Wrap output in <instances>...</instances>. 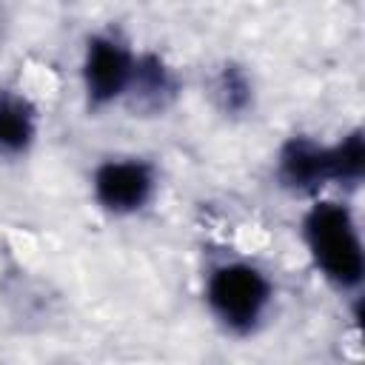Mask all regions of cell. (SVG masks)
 Listing matches in <instances>:
<instances>
[{"label":"cell","mask_w":365,"mask_h":365,"mask_svg":"<svg viewBox=\"0 0 365 365\" xmlns=\"http://www.w3.org/2000/svg\"><path fill=\"white\" fill-rule=\"evenodd\" d=\"M302 242L314 268L339 291H354L362 285L365 251L354 220V211L342 202L322 200L302 217Z\"/></svg>","instance_id":"6da1fadb"},{"label":"cell","mask_w":365,"mask_h":365,"mask_svg":"<svg viewBox=\"0 0 365 365\" xmlns=\"http://www.w3.org/2000/svg\"><path fill=\"white\" fill-rule=\"evenodd\" d=\"M271 302L274 285L254 262L225 259L217 262L205 277V305L228 334H254L268 317Z\"/></svg>","instance_id":"7a4b0ae2"},{"label":"cell","mask_w":365,"mask_h":365,"mask_svg":"<svg viewBox=\"0 0 365 365\" xmlns=\"http://www.w3.org/2000/svg\"><path fill=\"white\" fill-rule=\"evenodd\" d=\"M134 60L137 54L131 51V46L111 31H97L86 40L80 80L91 108H106L125 97Z\"/></svg>","instance_id":"3957f363"},{"label":"cell","mask_w":365,"mask_h":365,"mask_svg":"<svg viewBox=\"0 0 365 365\" xmlns=\"http://www.w3.org/2000/svg\"><path fill=\"white\" fill-rule=\"evenodd\" d=\"M97 205L114 217L143 211L157 194V171L143 157H108L91 174Z\"/></svg>","instance_id":"277c9868"},{"label":"cell","mask_w":365,"mask_h":365,"mask_svg":"<svg viewBox=\"0 0 365 365\" xmlns=\"http://www.w3.org/2000/svg\"><path fill=\"white\" fill-rule=\"evenodd\" d=\"M277 180L294 194H314L331 182V148L305 134H294L277 154Z\"/></svg>","instance_id":"5b68a950"},{"label":"cell","mask_w":365,"mask_h":365,"mask_svg":"<svg viewBox=\"0 0 365 365\" xmlns=\"http://www.w3.org/2000/svg\"><path fill=\"white\" fill-rule=\"evenodd\" d=\"M180 94V80L174 68L160 54H137L125 103L143 114H163Z\"/></svg>","instance_id":"8992f818"},{"label":"cell","mask_w":365,"mask_h":365,"mask_svg":"<svg viewBox=\"0 0 365 365\" xmlns=\"http://www.w3.org/2000/svg\"><path fill=\"white\" fill-rule=\"evenodd\" d=\"M37 140V108L20 91H0V157H23Z\"/></svg>","instance_id":"52a82bcc"},{"label":"cell","mask_w":365,"mask_h":365,"mask_svg":"<svg viewBox=\"0 0 365 365\" xmlns=\"http://www.w3.org/2000/svg\"><path fill=\"white\" fill-rule=\"evenodd\" d=\"M214 100H217L222 114L242 117L254 106V80H251V74L237 63H225L214 77Z\"/></svg>","instance_id":"ba28073f"},{"label":"cell","mask_w":365,"mask_h":365,"mask_svg":"<svg viewBox=\"0 0 365 365\" xmlns=\"http://www.w3.org/2000/svg\"><path fill=\"white\" fill-rule=\"evenodd\" d=\"M331 148V182L336 185H359L365 174V137L359 128L339 137Z\"/></svg>","instance_id":"9c48e42d"},{"label":"cell","mask_w":365,"mask_h":365,"mask_svg":"<svg viewBox=\"0 0 365 365\" xmlns=\"http://www.w3.org/2000/svg\"><path fill=\"white\" fill-rule=\"evenodd\" d=\"M0 29H3V6H0Z\"/></svg>","instance_id":"30bf717a"}]
</instances>
